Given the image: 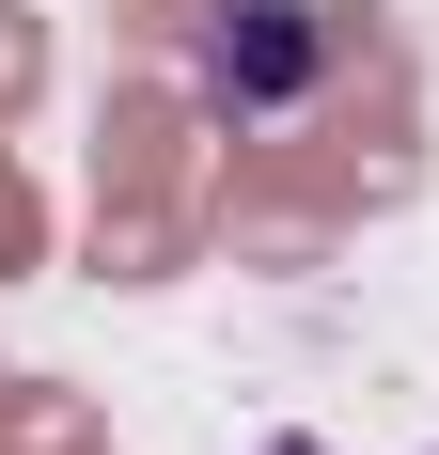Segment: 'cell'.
Segmentation results:
<instances>
[{
  "label": "cell",
  "instance_id": "obj_1",
  "mask_svg": "<svg viewBox=\"0 0 439 455\" xmlns=\"http://www.w3.org/2000/svg\"><path fill=\"white\" fill-rule=\"evenodd\" d=\"M188 79H204V110H299L330 79V16L314 0H220L204 47H188Z\"/></svg>",
  "mask_w": 439,
  "mask_h": 455
},
{
  "label": "cell",
  "instance_id": "obj_2",
  "mask_svg": "<svg viewBox=\"0 0 439 455\" xmlns=\"http://www.w3.org/2000/svg\"><path fill=\"white\" fill-rule=\"evenodd\" d=\"M267 455H314V440H267Z\"/></svg>",
  "mask_w": 439,
  "mask_h": 455
}]
</instances>
